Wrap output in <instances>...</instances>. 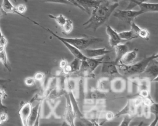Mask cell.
<instances>
[{"label": "cell", "mask_w": 158, "mask_h": 126, "mask_svg": "<svg viewBox=\"0 0 158 126\" xmlns=\"http://www.w3.org/2000/svg\"><path fill=\"white\" fill-rule=\"evenodd\" d=\"M118 5V2H109L106 1L101 2L98 7L93 9L91 11L90 17L83 24L85 28L92 29L96 31L98 28L107 21Z\"/></svg>", "instance_id": "cell-1"}, {"label": "cell", "mask_w": 158, "mask_h": 126, "mask_svg": "<svg viewBox=\"0 0 158 126\" xmlns=\"http://www.w3.org/2000/svg\"><path fill=\"white\" fill-rule=\"evenodd\" d=\"M157 57L158 53H156L149 57H146L141 60L128 66H122L119 65H117V66L119 73L123 75L133 76L141 74L144 71L149 62L154 59L157 58Z\"/></svg>", "instance_id": "cell-2"}, {"label": "cell", "mask_w": 158, "mask_h": 126, "mask_svg": "<svg viewBox=\"0 0 158 126\" xmlns=\"http://www.w3.org/2000/svg\"><path fill=\"white\" fill-rule=\"evenodd\" d=\"M62 39L73 45L80 51L88 48L89 45L102 41V39L99 37L93 36H85L82 37H60Z\"/></svg>", "instance_id": "cell-3"}, {"label": "cell", "mask_w": 158, "mask_h": 126, "mask_svg": "<svg viewBox=\"0 0 158 126\" xmlns=\"http://www.w3.org/2000/svg\"><path fill=\"white\" fill-rule=\"evenodd\" d=\"M144 14L142 10H134L132 9H125V10H115L112 13L113 16L118 18L120 20L125 22L127 23H130L135 20L138 16Z\"/></svg>", "instance_id": "cell-4"}, {"label": "cell", "mask_w": 158, "mask_h": 126, "mask_svg": "<svg viewBox=\"0 0 158 126\" xmlns=\"http://www.w3.org/2000/svg\"><path fill=\"white\" fill-rule=\"evenodd\" d=\"M40 26H41L44 30H46L48 33H49L50 34H51L53 36H54V37H56L59 41H60V42L64 45V46L69 50V51L71 53V54H72V55H73V57H75V58H78L79 60H84V59L86 58V57L82 53L81 51H80V50H78L77 48H76V47H74L73 45H71L70 44L68 43L67 42H66V41H64L63 39H62L59 36L57 35L56 33H54L52 31H51L50 29H49V28H44V27H43V26H41V25H40Z\"/></svg>", "instance_id": "cell-5"}, {"label": "cell", "mask_w": 158, "mask_h": 126, "mask_svg": "<svg viewBox=\"0 0 158 126\" xmlns=\"http://www.w3.org/2000/svg\"><path fill=\"white\" fill-rule=\"evenodd\" d=\"M157 58L154 59L149 62L144 71L141 74V77L148 78L152 81H157V75H158V62Z\"/></svg>", "instance_id": "cell-6"}, {"label": "cell", "mask_w": 158, "mask_h": 126, "mask_svg": "<svg viewBox=\"0 0 158 126\" xmlns=\"http://www.w3.org/2000/svg\"><path fill=\"white\" fill-rule=\"evenodd\" d=\"M65 99H66V105L65 109L64 114V118L66 122L69 125H74V120L76 116L75 111L74 109V107L73 106V103L71 101V98H70L69 95L66 94Z\"/></svg>", "instance_id": "cell-7"}, {"label": "cell", "mask_w": 158, "mask_h": 126, "mask_svg": "<svg viewBox=\"0 0 158 126\" xmlns=\"http://www.w3.org/2000/svg\"><path fill=\"white\" fill-rule=\"evenodd\" d=\"M106 55L105 56L104 61L101 64V73L107 77L119 74L117 64L114 61L109 60L108 57Z\"/></svg>", "instance_id": "cell-8"}, {"label": "cell", "mask_w": 158, "mask_h": 126, "mask_svg": "<svg viewBox=\"0 0 158 126\" xmlns=\"http://www.w3.org/2000/svg\"><path fill=\"white\" fill-rule=\"evenodd\" d=\"M32 108V103L30 102L22 101L20 105V109L19 110V114L21 120L22 125L23 126H27L28 120L31 112Z\"/></svg>", "instance_id": "cell-9"}, {"label": "cell", "mask_w": 158, "mask_h": 126, "mask_svg": "<svg viewBox=\"0 0 158 126\" xmlns=\"http://www.w3.org/2000/svg\"><path fill=\"white\" fill-rule=\"evenodd\" d=\"M1 8H2V12H3V13L4 14H17V15H19L23 17V18H25L28 19V20L31 21L33 23H34L35 25H37L38 26L40 25L38 23H37L36 22L30 18L24 15L23 14H22L19 13V11L17 10V8H16V6H13L9 0H3L2 1V3L1 4Z\"/></svg>", "instance_id": "cell-10"}, {"label": "cell", "mask_w": 158, "mask_h": 126, "mask_svg": "<svg viewBox=\"0 0 158 126\" xmlns=\"http://www.w3.org/2000/svg\"><path fill=\"white\" fill-rule=\"evenodd\" d=\"M130 2V4L126 9H128L132 4L138 5L139 7V10H142L144 14L147 12H157L158 4L157 3H152L148 2H139L136 0H128Z\"/></svg>", "instance_id": "cell-11"}, {"label": "cell", "mask_w": 158, "mask_h": 126, "mask_svg": "<svg viewBox=\"0 0 158 126\" xmlns=\"http://www.w3.org/2000/svg\"><path fill=\"white\" fill-rule=\"evenodd\" d=\"M82 53L88 58H98L106 55L107 53L111 52V50H107L105 47L98 49L86 48L81 50Z\"/></svg>", "instance_id": "cell-12"}, {"label": "cell", "mask_w": 158, "mask_h": 126, "mask_svg": "<svg viewBox=\"0 0 158 126\" xmlns=\"http://www.w3.org/2000/svg\"><path fill=\"white\" fill-rule=\"evenodd\" d=\"M41 100L37 103L35 106H32L31 112L28 120V126H33V125H39V120H40V108L41 104Z\"/></svg>", "instance_id": "cell-13"}, {"label": "cell", "mask_w": 158, "mask_h": 126, "mask_svg": "<svg viewBox=\"0 0 158 126\" xmlns=\"http://www.w3.org/2000/svg\"><path fill=\"white\" fill-rule=\"evenodd\" d=\"M106 31L109 37V44L111 47L114 48L115 45L121 43L122 39L119 37L118 32H117V31L110 25H107L106 26Z\"/></svg>", "instance_id": "cell-14"}, {"label": "cell", "mask_w": 158, "mask_h": 126, "mask_svg": "<svg viewBox=\"0 0 158 126\" xmlns=\"http://www.w3.org/2000/svg\"><path fill=\"white\" fill-rule=\"evenodd\" d=\"M138 50L137 49H134L131 51L128 50L126 53L123 55V57L120 58L117 65L128 66L133 63L137 58Z\"/></svg>", "instance_id": "cell-15"}, {"label": "cell", "mask_w": 158, "mask_h": 126, "mask_svg": "<svg viewBox=\"0 0 158 126\" xmlns=\"http://www.w3.org/2000/svg\"><path fill=\"white\" fill-rule=\"evenodd\" d=\"M77 3L83 9L84 12L89 14L91 9L98 7L102 1L99 0H75Z\"/></svg>", "instance_id": "cell-16"}, {"label": "cell", "mask_w": 158, "mask_h": 126, "mask_svg": "<svg viewBox=\"0 0 158 126\" xmlns=\"http://www.w3.org/2000/svg\"><path fill=\"white\" fill-rule=\"evenodd\" d=\"M136 108L135 106L132 99H130L128 100L125 106L122 109H121L118 113L115 114V117H119L120 116L125 115V114H128V115L135 116L136 115Z\"/></svg>", "instance_id": "cell-17"}, {"label": "cell", "mask_w": 158, "mask_h": 126, "mask_svg": "<svg viewBox=\"0 0 158 126\" xmlns=\"http://www.w3.org/2000/svg\"><path fill=\"white\" fill-rule=\"evenodd\" d=\"M131 30L133 31V32L138 36V37H141L143 39L148 41L149 37V32L146 29L141 28L139 27L134 21H132L130 23Z\"/></svg>", "instance_id": "cell-18"}, {"label": "cell", "mask_w": 158, "mask_h": 126, "mask_svg": "<svg viewBox=\"0 0 158 126\" xmlns=\"http://www.w3.org/2000/svg\"><path fill=\"white\" fill-rule=\"evenodd\" d=\"M114 48L115 52V58L114 60V61L116 64H117L120 58L123 57V55L129 50V46L127 43H120L115 45Z\"/></svg>", "instance_id": "cell-19"}, {"label": "cell", "mask_w": 158, "mask_h": 126, "mask_svg": "<svg viewBox=\"0 0 158 126\" xmlns=\"http://www.w3.org/2000/svg\"><path fill=\"white\" fill-rule=\"evenodd\" d=\"M126 87L125 79L121 77H117L111 81L110 89L114 92H121L124 90Z\"/></svg>", "instance_id": "cell-20"}, {"label": "cell", "mask_w": 158, "mask_h": 126, "mask_svg": "<svg viewBox=\"0 0 158 126\" xmlns=\"http://www.w3.org/2000/svg\"><path fill=\"white\" fill-rule=\"evenodd\" d=\"M52 112V109L50 104V101L48 99L42 100L41 108H40V115L43 118H48L50 117Z\"/></svg>", "instance_id": "cell-21"}, {"label": "cell", "mask_w": 158, "mask_h": 126, "mask_svg": "<svg viewBox=\"0 0 158 126\" xmlns=\"http://www.w3.org/2000/svg\"><path fill=\"white\" fill-rule=\"evenodd\" d=\"M110 82L111 81L110 80L109 77L107 76H105L103 77L100 78L97 84V89L103 92H108L110 91Z\"/></svg>", "instance_id": "cell-22"}, {"label": "cell", "mask_w": 158, "mask_h": 126, "mask_svg": "<svg viewBox=\"0 0 158 126\" xmlns=\"http://www.w3.org/2000/svg\"><path fill=\"white\" fill-rule=\"evenodd\" d=\"M105 56L101 57L100 58H88V57H86L85 60L86 61V62L89 68L90 69V70L91 71L94 72V71L98 68V66H99V65H101L102 63V62L104 61Z\"/></svg>", "instance_id": "cell-23"}, {"label": "cell", "mask_w": 158, "mask_h": 126, "mask_svg": "<svg viewBox=\"0 0 158 126\" xmlns=\"http://www.w3.org/2000/svg\"><path fill=\"white\" fill-rule=\"evenodd\" d=\"M65 105H66V99L63 101V100H60L58 101L57 104L54 106V109H52V112L54 113V115L57 118H60L63 117L65 109Z\"/></svg>", "instance_id": "cell-24"}, {"label": "cell", "mask_w": 158, "mask_h": 126, "mask_svg": "<svg viewBox=\"0 0 158 126\" xmlns=\"http://www.w3.org/2000/svg\"><path fill=\"white\" fill-rule=\"evenodd\" d=\"M6 46L0 45V61L4 65V66L7 69L8 71H11V67L7 58Z\"/></svg>", "instance_id": "cell-25"}, {"label": "cell", "mask_w": 158, "mask_h": 126, "mask_svg": "<svg viewBox=\"0 0 158 126\" xmlns=\"http://www.w3.org/2000/svg\"><path fill=\"white\" fill-rule=\"evenodd\" d=\"M106 98V93L99 90L98 89L89 91L88 98L89 100H104Z\"/></svg>", "instance_id": "cell-26"}, {"label": "cell", "mask_w": 158, "mask_h": 126, "mask_svg": "<svg viewBox=\"0 0 158 126\" xmlns=\"http://www.w3.org/2000/svg\"><path fill=\"white\" fill-rule=\"evenodd\" d=\"M118 34L122 40L130 41L138 37V36L131 30L128 31H123L118 33Z\"/></svg>", "instance_id": "cell-27"}, {"label": "cell", "mask_w": 158, "mask_h": 126, "mask_svg": "<svg viewBox=\"0 0 158 126\" xmlns=\"http://www.w3.org/2000/svg\"><path fill=\"white\" fill-rule=\"evenodd\" d=\"M62 33L65 35H68L72 33L73 29V22L69 19L67 18L65 23L60 27Z\"/></svg>", "instance_id": "cell-28"}, {"label": "cell", "mask_w": 158, "mask_h": 126, "mask_svg": "<svg viewBox=\"0 0 158 126\" xmlns=\"http://www.w3.org/2000/svg\"><path fill=\"white\" fill-rule=\"evenodd\" d=\"M48 16L49 18L54 20V21L56 22V23L60 27H61L65 23L67 19L68 18L65 15H64L62 14H59L58 15H52V14H48Z\"/></svg>", "instance_id": "cell-29"}, {"label": "cell", "mask_w": 158, "mask_h": 126, "mask_svg": "<svg viewBox=\"0 0 158 126\" xmlns=\"http://www.w3.org/2000/svg\"><path fill=\"white\" fill-rule=\"evenodd\" d=\"M7 94L5 90L2 87L0 88V113L3 112H7V108L2 104V100L7 98Z\"/></svg>", "instance_id": "cell-30"}, {"label": "cell", "mask_w": 158, "mask_h": 126, "mask_svg": "<svg viewBox=\"0 0 158 126\" xmlns=\"http://www.w3.org/2000/svg\"><path fill=\"white\" fill-rule=\"evenodd\" d=\"M124 117L122 120V122L120 124V126H128L130 124L132 119L134 118V116H131L128 114L123 115Z\"/></svg>", "instance_id": "cell-31"}, {"label": "cell", "mask_w": 158, "mask_h": 126, "mask_svg": "<svg viewBox=\"0 0 158 126\" xmlns=\"http://www.w3.org/2000/svg\"><path fill=\"white\" fill-rule=\"evenodd\" d=\"M24 83L27 86H33L35 84L36 81L33 77H28L24 79Z\"/></svg>", "instance_id": "cell-32"}, {"label": "cell", "mask_w": 158, "mask_h": 126, "mask_svg": "<svg viewBox=\"0 0 158 126\" xmlns=\"http://www.w3.org/2000/svg\"><path fill=\"white\" fill-rule=\"evenodd\" d=\"M44 74L42 72H37L36 73H35V76H33V77L35 78L36 81H38V82H42L44 80Z\"/></svg>", "instance_id": "cell-33"}, {"label": "cell", "mask_w": 158, "mask_h": 126, "mask_svg": "<svg viewBox=\"0 0 158 126\" xmlns=\"http://www.w3.org/2000/svg\"><path fill=\"white\" fill-rule=\"evenodd\" d=\"M44 2H51V3H57V4H69L71 5L66 0H40Z\"/></svg>", "instance_id": "cell-34"}, {"label": "cell", "mask_w": 158, "mask_h": 126, "mask_svg": "<svg viewBox=\"0 0 158 126\" xmlns=\"http://www.w3.org/2000/svg\"><path fill=\"white\" fill-rule=\"evenodd\" d=\"M8 119V115L7 112H3L0 113V125L6 122Z\"/></svg>", "instance_id": "cell-35"}, {"label": "cell", "mask_w": 158, "mask_h": 126, "mask_svg": "<svg viewBox=\"0 0 158 126\" xmlns=\"http://www.w3.org/2000/svg\"><path fill=\"white\" fill-rule=\"evenodd\" d=\"M16 8L19 12L22 14H23V13L27 11V7L24 4H19L16 6Z\"/></svg>", "instance_id": "cell-36"}, {"label": "cell", "mask_w": 158, "mask_h": 126, "mask_svg": "<svg viewBox=\"0 0 158 126\" xmlns=\"http://www.w3.org/2000/svg\"><path fill=\"white\" fill-rule=\"evenodd\" d=\"M114 117H115V114L111 111H108L106 114V119L107 120H112Z\"/></svg>", "instance_id": "cell-37"}, {"label": "cell", "mask_w": 158, "mask_h": 126, "mask_svg": "<svg viewBox=\"0 0 158 126\" xmlns=\"http://www.w3.org/2000/svg\"><path fill=\"white\" fill-rule=\"evenodd\" d=\"M67 1H68L71 5H72V6H76L77 7H78L79 9H80L81 10H82V11H83L84 12V10H83V9L77 3V2L75 1V0H66Z\"/></svg>", "instance_id": "cell-38"}, {"label": "cell", "mask_w": 158, "mask_h": 126, "mask_svg": "<svg viewBox=\"0 0 158 126\" xmlns=\"http://www.w3.org/2000/svg\"><path fill=\"white\" fill-rule=\"evenodd\" d=\"M68 64V62L65 59H62L60 62H59V67L61 69H62L64 68L65 67V66Z\"/></svg>", "instance_id": "cell-39"}, {"label": "cell", "mask_w": 158, "mask_h": 126, "mask_svg": "<svg viewBox=\"0 0 158 126\" xmlns=\"http://www.w3.org/2000/svg\"><path fill=\"white\" fill-rule=\"evenodd\" d=\"M3 14V12H2V8H1V5L0 4V17H1V15H2Z\"/></svg>", "instance_id": "cell-40"}, {"label": "cell", "mask_w": 158, "mask_h": 126, "mask_svg": "<svg viewBox=\"0 0 158 126\" xmlns=\"http://www.w3.org/2000/svg\"><path fill=\"white\" fill-rule=\"evenodd\" d=\"M4 36V34H2V31H1V28H0V39L2 38V37Z\"/></svg>", "instance_id": "cell-41"}, {"label": "cell", "mask_w": 158, "mask_h": 126, "mask_svg": "<svg viewBox=\"0 0 158 126\" xmlns=\"http://www.w3.org/2000/svg\"><path fill=\"white\" fill-rule=\"evenodd\" d=\"M109 1H110L111 2H118L120 0H109Z\"/></svg>", "instance_id": "cell-42"}, {"label": "cell", "mask_w": 158, "mask_h": 126, "mask_svg": "<svg viewBox=\"0 0 158 126\" xmlns=\"http://www.w3.org/2000/svg\"><path fill=\"white\" fill-rule=\"evenodd\" d=\"M136 1H139V2H147L149 0H136Z\"/></svg>", "instance_id": "cell-43"}, {"label": "cell", "mask_w": 158, "mask_h": 126, "mask_svg": "<svg viewBox=\"0 0 158 126\" xmlns=\"http://www.w3.org/2000/svg\"><path fill=\"white\" fill-rule=\"evenodd\" d=\"M13 1H15V2H16V1H17V0H13ZM23 1H24L25 2H26L28 1V0H23Z\"/></svg>", "instance_id": "cell-44"}, {"label": "cell", "mask_w": 158, "mask_h": 126, "mask_svg": "<svg viewBox=\"0 0 158 126\" xmlns=\"http://www.w3.org/2000/svg\"><path fill=\"white\" fill-rule=\"evenodd\" d=\"M99 1H105L106 0H99Z\"/></svg>", "instance_id": "cell-45"}, {"label": "cell", "mask_w": 158, "mask_h": 126, "mask_svg": "<svg viewBox=\"0 0 158 126\" xmlns=\"http://www.w3.org/2000/svg\"><path fill=\"white\" fill-rule=\"evenodd\" d=\"M1 86H2V85H0V88H1Z\"/></svg>", "instance_id": "cell-46"}]
</instances>
